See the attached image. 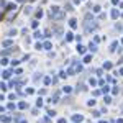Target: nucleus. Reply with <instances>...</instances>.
Masks as SVG:
<instances>
[{
    "label": "nucleus",
    "instance_id": "32",
    "mask_svg": "<svg viewBox=\"0 0 123 123\" xmlns=\"http://www.w3.org/2000/svg\"><path fill=\"white\" fill-rule=\"evenodd\" d=\"M100 113H102V112H98V110H93V112H92V115L95 117V118H98V117H100Z\"/></svg>",
    "mask_w": 123,
    "mask_h": 123
},
{
    "label": "nucleus",
    "instance_id": "19",
    "mask_svg": "<svg viewBox=\"0 0 123 123\" xmlns=\"http://www.w3.org/2000/svg\"><path fill=\"white\" fill-rule=\"evenodd\" d=\"M43 82H44V85H49V84H53V79L51 77H44Z\"/></svg>",
    "mask_w": 123,
    "mask_h": 123
},
{
    "label": "nucleus",
    "instance_id": "39",
    "mask_svg": "<svg viewBox=\"0 0 123 123\" xmlns=\"http://www.w3.org/2000/svg\"><path fill=\"white\" fill-rule=\"evenodd\" d=\"M8 98H10V100H17V93H10Z\"/></svg>",
    "mask_w": 123,
    "mask_h": 123
},
{
    "label": "nucleus",
    "instance_id": "2",
    "mask_svg": "<svg viewBox=\"0 0 123 123\" xmlns=\"http://www.w3.org/2000/svg\"><path fill=\"white\" fill-rule=\"evenodd\" d=\"M92 21H93V20H92ZM92 21H84V25H85V33L95 31V28H97V23H92Z\"/></svg>",
    "mask_w": 123,
    "mask_h": 123
},
{
    "label": "nucleus",
    "instance_id": "18",
    "mask_svg": "<svg viewBox=\"0 0 123 123\" xmlns=\"http://www.w3.org/2000/svg\"><path fill=\"white\" fill-rule=\"evenodd\" d=\"M43 15H44V12H43V8H38V10H36V18H41Z\"/></svg>",
    "mask_w": 123,
    "mask_h": 123
},
{
    "label": "nucleus",
    "instance_id": "4",
    "mask_svg": "<svg viewBox=\"0 0 123 123\" xmlns=\"http://www.w3.org/2000/svg\"><path fill=\"white\" fill-rule=\"evenodd\" d=\"M0 122L2 123H10L12 122V117H10V115H2V117H0Z\"/></svg>",
    "mask_w": 123,
    "mask_h": 123
},
{
    "label": "nucleus",
    "instance_id": "20",
    "mask_svg": "<svg viewBox=\"0 0 123 123\" xmlns=\"http://www.w3.org/2000/svg\"><path fill=\"white\" fill-rule=\"evenodd\" d=\"M74 39V36H72V33L69 31V33H66V41H72Z\"/></svg>",
    "mask_w": 123,
    "mask_h": 123
},
{
    "label": "nucleus",
    "instance_id": "35",
    "mask_svg": "<svg viewBox=\"0 0 123 123\" xmlns=\"http://www.w3.org/2000/svg\"><path fill=\"white\" fill-rule=\"evenodd\" d=\"M72 10H74V8H72V5H71V3H67V5H66V12H72Z\"/></svg>",
    "mask_w": 123,
    "mask_h": 123
},
{
    "label": "nucleus",
    "instance_id": "48",
    "mask_svg": "<svg viewBox=\"0 0 123 123\" xmlns=\"http://www.w3.org/2000/svg\"><path fill=\"white\" fill-rule=\"evenodd\" d=\"M3 112H5V107H2V105H0V113H3Z\"/></svg>",
    "mask_w": 123,
    "mask_h": 123
},
{
    "label": "nucleus",
    "instance_id": "21",
    "mask_svg": "<svg viewBox=\"0 0 123 123\" xmlns=\"http://www.w3.org/2000/svg\"><path fill=\"white\" fill-rule=\"evenodd\" d=\"M100 10H102V7H100V5H95V7L92 8L93 13H100Z\"/></svg>",
    "mask_w": 123,
    "mask_h": 123
},
{
    "label": "nucleus",
    "instance_id": "52",
    "mask_svg": "<svg viewBox=\"0 0 123 123\" xmlns=\"http://www.w3.org/2000/svg\"><path fill=\"white\" fill-rule=\"evenodd\" d=\"M17 2H18V3H23V2H25V0H17Z\"/></svg>",
    "mask_w": 123,
    "mask_h": 123
},
{
    "label": "nucleus",
    "instance_id": "1",
    "mask_svg": "<svg viewBox=\"0 0 123 123\" xmlns=\"http://www.w3.org/2000/svg\"><path fill=\"white\" fill-rule=\"evenodd\" d=\"M59 13H61V10H59V7H58V5H53V7L49 8V17H51V18H56Z\"/></svg>",
    "mask_w": 123,
    "mask_h": 123
},
{
    "label": "nucleus",
    "instance_id": "11",
    "mask_svg": "<svg viewBox=\"0 0 123 123\" xmlns=\"http://www.w3.org/2000/svg\"><path fill=\"white\" fill-rule=\"evenodd\" d=\"M118 17H120V12H118L117 8H113V10H112V18H113V20H117Z\"/></svg>",
    "mask_w": 123,
    "mask_h": 123
},
{
    "label": "nucleus",
    "instance_id": "33",
    "mask_svg": "<svg viewBox=\"0 0 123 123\" xmlns=\"http://www.w3.org/2000/svg\"><path fill=\"white\" fill-rule=\"evenodd\" d=\"M31 8H33V7H30V5H28V7H26V8H25V13H26V15H30L31 12H33V10H31Z\"/></svg>",
    "mask_w": 123,
    "mask_h": 123
},
{
    "label": "nucleus",
    "instance_id": "22",
    "mask_svg": "<svg viewBox=\"0 0 123 123\" xmlns=\"http://www.w3.org/2000/svg\"><path fill=\"white\" fill-rule=\"evenodd\" d=\"M71 90H72V89H71V85H66V87H62V92H64V93H71Z\"/></svg>",
    "mask_w": 123,
    "mask_h": 123
},
{
    "label": "nucleus",
    "instance_id": "10",
    "mask_svg": "<svg viewBox=\"0 0 123 123\" xmlns=\"http://www.w3.org/2000/svg\"><path fill=\"white\" fill-rule=\"evenodd\" d=\"M84 64H89V62H92V54H85V56H84Z\"/></svg>",
    "mask_w": 123,
    "mask_h": 123
},
{
    "label": "nucleus",
    "instance_id": "38",
    "mask_svg": "<svg viewBox=\"0 0 123 123\" xmlns=\"http://www.w3.org/2000/svg\"><path fill=\"white\" fill-rule=\"evenodd\" d=\"M108 90H110V87H108V85H105V87H102V90H100V92L107 93V92H108Z\"/></svg>",
    "mask_w": 123,
    "mask_h": 123
},
{
    "label": "nucleus",
    "instance_id": "7",
    "mask_svg": "<svg viewBox=\"0 0 123 123\" xmlns=\"http://www.w3.org/2000/svg\"><path fill=\"white\" fill-rule=\"evenodd\" d=\"M69 26H71L72 30H76V28H77V20H76V18H71V20H69Z\"/></svg>",
    "mask_w": 123,
    "mask_h": 123
},
{
    "label": "nucleus",
    "instance_id": "51",
    "mask_svg": "<svg viewBox=\"0 0 123 123\" xmlns=\"http://www.w3.org/2000/svg\"><path fill=\"white\" fill-rule=\"evenodd\" d=\"M120 76H123V67H122V69H120Z\"/></svg>",
    "mask_w": 123,
    "mask_h": 123
},
{
    "label": "nucleus",
    "instance_id": "8",
    "mask_svg": "<svg viewBox=\"0 0 123 123\" xmlns=\"http://www.w3.org/2000/svg\"><path fill=\"white\" fill-rule=\"evenodd\" d=\"M77 53H79V54H85V46L79 43V44H77Z\"/></svg>",
    "mask_w": 123,
    "mask_h": 123
},
{
    "label": "nucleus",
    "instance_id": "12",
    "mask_svg": "<svg viewBox=\"0 0 123 123\" xmlns=\"http://www.w3.org/2000/svg\"><path fill=\"white\" fill-rule=\"evenodd\" d=\"M117 46H118V41H113V43L110 44V53H115V51H117Z\"/></svg>",
    "mask_w": 123,
    "mask_h": 123
},
{
    "label": "nucleus",
    "instance_id": "27",
    "mask_svg": "<svg viewBox=\"0 0 123 123\" xmlns=\"http://www.w3.org/2000/svg\"><path fill=\"white\" fill-rule=\"evenodd\" d=\"M36 107H38V108H39V107H43V98H41V97L36 100Z\"/></svg>",
    "mask_w": 123,
    "mask_h": 123
},
{
    "label": "nucleus",
    "instance_id": "9",
    "mask_svg": "<svg viewBox=\"0 0 123 123\" xmlns=\"http://www.w3.org/2000/svg\"><path fill=\"white\" fill-rule=\"evenodd\" d=\"M33 38H34V39H41V38H43V33H41L39 30H36L34 33H33Z\"/></svg>",
    "mask_w": 123,
    "mask_h": 123
},
{
    "label": "nucleus",
    "instance_id": "3",
    "mask_svg": "<svg viewBox=\"0 0 123 123\" xmlns=\"http://www.w3.org/2000/svg\"><path fill=\"white\" fill-rule=\"evenodd\" d=\"M72 122L74 123H82L84 122V117H82V115H72Z\"/></svg>",
    "mask_w": 123,
    "mask_h": 123
},
{
    "label": "nucleus",
    "instance_id": "49",
    "mask_svg": "<svg viewBox=\"0 0 123 123\" xmlns=\"http://www.w3.org/2000/svg\"><path fill=\"white\" fill-rule=\"evenodd\" d=\"M81 2H82V0H74V3H76V5H79Z\"/></svg>",
    "mask_w": 123,
    "mask_h": 123
},
{
    "label": "nucleus",
    "instance_id": "5",
    "mask_svg": "<svg viewBox=\"0 0 123 123\" xmlns=\"http://www.w3.org/2000/svg\"><path fill=\"white\" fill-rule=\"evenodd\" d=\"M43 49H46V51H51V49H53V44H51V41H44V43H43Z\"/></svg>",
    "mask_w": 123,
    "mask_h": 123
},
{
    "label": "nucleus",
    "instance_id": "34",
    "mask_svg": "<svg viewBox=\"0 0 123 123\" xmlns=\"http://www.w3.org/2000/svg\"><path fill=\"white\" fill-rule=\"evenodd\" d=\"M17 33H18V31H17L15 28H13V30H10V31H8V36H15Z\"/></svg>",
    "mask_w": 123,
    "mask_h": 123
},
{
    "label": "nucleus",
    "instance_id": "14",
    "mask_svg": "<svg viewBox=\"0 0 123 123\" xmlns=\"http://www.w3.org/2000/svg\"><path fill=\"white\" fill-rule=\"evenodd\" d=\"M54 33H56V36H62V28L61 26H54Z\"/></svg>",
    "mask_w": 123,
    "mask_h": 123
},
{
    "label": "nucleus",
    "instance_id": "31",
    "mask_svg": "<svg viewBox=\"0 0 123 123\" xmlns=\"http://www.w3.org/2000/svg\"><path fill=\"white\" fill-rule=\"evenodd\" d=\"M20 62H21V61H18V59H13V61H10V64H12V67H13V66H18Z\"/></svg>",
    "mask_w": 123,
    "mask_h": 123
},
{
    "label": "nucleus",
    "instance_id": "23",
    "mask_svg": "<svg viewBox=\"0 0 123 123\" xmlns=\"http://www.w3.org/2000/svg\"><path fill=\"white\" fill-rule=\"evenodd\" d=\"M8 62H10V59H7V58H2V59H0V64H2V66H7Z\"/></svg>",
    "mask_w": 123,
    "mask_h": 123
},
{
    "label": "nucleus",
    "instance_id": "16",
    "mask_svg": "<svg viewBox=\"0 0 123 123\" xmlns=\"http://www.w3.org/2000/svg\"><path fill=\"white\" fill-rule=\"evenodd\" d=\"M12 44H13V41H12V39H5V41L2 43V46H3V48H7V46H12Z\"/></svg>",
    "mask_w": 123,
    "mask_h": 123
},
{
    "label": "nucleus",
    "instance_id": "42",
    "mask_svg": "<svg viewBox=\"0 0 123 123\" xmlns=\"http://www.w3.org/2000/svg\"><path fill=\"white\" fill-rule=\"evenodd\" d=\"M103 100H105V103H110V102H112V97H108V95H107Z\"/></svg>",
    "mask_w": 123,
    "mask_h": 123
},
{
    "label": "nucleus",
    "instance_id": "37",
    "mask_svg": "<svg viewBox=\"0 0 123 123\" xmlns=\"http://www.w3.org/2000/svg\"><path fill=\"white\" fill-rule=\"evenodd\" d=\"M48 117H56V112L54 110H48Z\"/></svg>",
    "mask_w": 123,
    "mask_h": 123
},
{
    "label": "nucleus",
    "instance_id": "44",
    "mask_svg": "<svg viewBox=\"0 0 123 123\" xmlns=\"http://www.w3.org/2000/svg\"><path fill=\"white\" fill-rule=\"evenodd\" d=\"M15 74H17V76H20V74H23V71H21V69H17V71H15Z\"/></svg>",
    "mask_w": 123,
    "mask_h": 123
},
{
    "label": "nucleus",
    "instance_id": "53",
    "mask_svg": "<svg viewBox=\"0 0 123 123\" xmlns=\"http://www.w3.org/2000/svg\"><path fill=\"white\" fill-rule=\"evenodd\" d=\"M122 110H123V105H122Z\"/></svg>",
    "mask_w": 123,
    "mask_h": 123
},
{
    "label": "nucleus",
    "instance_id": "24",
    "mask_svg": "<svg viewBox=\"0 0 123 123\" xmlns=\"http://www.w3.org/2000/svg\"><path fill=\"white\" fill-rule=\"evenodd\" d=\"M15 8H17V5H15V3H10V5H7V10H8V12H12V10H15Z\"/></svg>",
    "mask_w": 123,
    "mask_h": 123
},
{
    "label": "nucleus",
    "instance_id": "25",
    "mask_svg": "<svg viewBox=\"0 0 123 123\" xmlns=\"http://www.w3.org/2000/svg\"><path fill=\"white\" fill-rule=\"evenodd\" d=\"M33 79H34V81L38 82V81H41V79H43V74H41V72H38V74H36V76H34Z\"/></svg>",
    "mask_w": 123,
    "mask_h": 123
},
{
    "label": "nucleus",
    "instance_id": "30",
    "mask_svg": "<svg viewBox=\"0 0 123 123\" xmlns=\"http://www.w3.org/2000/svg\"><path fill=\"white\" fill-rule=\"evenodd\" d=\"M7 108H8V110H15V108H17V105H15V103H8V105H7Z\"/></svg>",
    "mask_w": 123,
    "mask_h": 123
},
{
    "label": "nucleus",
    "instance_id": "13",
    "mask_svg": "<svg viewBox=\"0 0 123 123\" xmlns=\"http://www.w3.org/2000/svg\"><path fill=\"white\" fill-rule=\"evenodd\" d=\"M112 67H113V64H112V62H103V71H105V69H107V71H110V69H112Z\"/></svg>",
    "mask_w": 123,
    "mask_h": 123
},
{
    "label": "nucleus",
    "instance_id": "56",
    "mask_svg": "<svg viewBox=\"0 0 123 123\" xmlns=\"http://www.w3.org/2000/svg\"><path fill=\"white\" fill-rule=\"evenodd\" d=\"M122 43H123V39H122Z\"/></svg>",
    "mask_w": 123,
    "mask_h": 123
},
{
    "label": "nucleus",
    "instance_id": "45",
    "mask_svg": "<svg viewBox=\"0 0 123 123\" xmlns=\"http://www.w3.org/2000/svg\"><path fill=\"white\" fill-rule=\"evenodd\" d=\"M112 3H113V5H118V3H120V0H112Z\"/></svg>",
    "mask_w": 123,
    "mask_h": 123
},
{
    "label": "nucleus",
    "instance_id": "40",
    "mask_svg": "<svg viewBox=\"0 0 123 123\" xmlns=\"http://www.w3.org/2000/svg\"><path fill=\"white\" fill-rule=\"evenodd\" d=\"M66 76H67V72H66V71H61V72H59V77H62V79H64Z\"/></svg>",
    "mask_w": 123,
    "mask_h": 123
},
{
    "label": "nucleus",
    "instance_id": "28",
    "mask_svg": "<svg viewBox=\"0 0 123 123\" xmlns=\"http://www.w3.org/2000/svg\"><path fill=\"white\" fill-rule=\"evenodd\" d=\"M89 84H90L92 87H97V84H98V82H97L95 79H90V81H89Z\"/></svg>",
    "mask_w": 123,
    "mask_h": 123
},
{
    "label": "nucleus",
    "instance_id": "29",
    "mask_svg": "<svg viewBox=\"0 0 123 123\" xmlns=\"http://www.w3.org/2000/svg\"><path fill=\"white\" fill-rule=\"evenodd\" d=\"M34 49L41 51V49H43V44H41V43H36V44H34Z\"/></svg>",
    "mask_w": 123,
    "mask_h": 123
},
{
    "label": "nucleus",
    "instance_id": "17",
    "mask_svg": "<svg viewBox=\"0 0 123 123\" xmlns=\"http://www.w3.org/2000/svg\"><path fill=\"white\" fill-rule=\"evenodd\" d=\"M18 108H20V110H25V108H28V103H26V102H20V103H18Z\"/></svg>",
    "mask_w": 123,
    "mask_h": 123
},
{
    "label": "nucleus",
    "instance_id": "6",
    "mask_svg": "<svg viewBox=\"0 0 123 123\" xmlns=\"http://www.w3.org/2000/svg\"><path fill=\"white\" fill-rule=\"evenodd\" d=\"M10 76H12V71H10V69L2 71V77H3V79H10Z\"/></svg>",
    "mask_w": 123,
    "mask_h": 123
},
{
    "label": "nucleus",
    "instance_id": "46",
    "mask_svg": "<svg viewBox=\"0 0 123 123\" xmlns=\"http://www.w3.org/2000/svg\"><path fill=\"white\" fill-rule=\"evenodd\" d=\"M17 123H28V122H26V120H23V118H20V120H18Z\"/></svg>",
    "mask_w": 123,
    "mask_h": 123
},
{
    "label": "nucleus",
    "instance_id": "55",
    "mask_svg": "<svg viewBox=\"0 0 123 123\" xmlns=\"http://www.w3.org/2000/svg\"><path fill=\"white\" fill-rule=\"evenodd\" d=\"M122 17H123V13H122Z\"/></svg>",
    "mask_w": 123,
    "mask_h": 123
},
{
    "label": "nucleus",
    "instance_id": "41",
    "mask_svg": "<svg viewBox=\"0 0 123 123\" xmlns=\"http://www.w3.org/2000/svg\"><path fill=\"white\" fill-rule=\"evenodd\" d=\"M87 105H89V107H93V105H95V100H89V102H87Z\"/></svg>",
    "mask_w": 123,
    "mask_h": 123
},
{
    "label": "nucleus",
    "instance_id": "36",
    "mask_svg": "<svg viewBox=\"0 0 123 123\" xmlns=\"http://www.w3.org/2000/svg\"><path fill=\"white\" fill-rule=\"evenodd\" d=\"M0 89H2V90H7V89H8V85H7L5 82H2V84H0Z\"/></svg>",
    "mask_w": 123,
    "mask_h": 123
},
{
    "label": "nucleus",
    "instance_id": "47",
    "mask_svg": "<svg viewBox=\"0 0 123 123\" xmlns=\"http://www.w3.org/2000/svg\"><path fill=\"white\" fill-rule=\"evenodd\" d=\"M58 123H66V118H59V120H58Z\"/></svg>",
    "mask_w": 123,
    "mask_h": 123
},
{
    "label": "nucleus",
    "instance_id": "26",
    "mask_svg": "<svg viewBox=\"0 0 123 123\" xmlns=\"http://www.w3.org/2000/svg\"><path fill=\"white\" fill-rule=\"evenodd\" d=\"M93 20V15L92 13H87V15H85V21H92Z\"/></svg>",
    "mask_w": 123,
    "mask_h": 123
},
{
    "label": "nucleus",
    "instance_id": "54",
    "mask_svg": "<svg viewBox=\"0 0 123 123\" xmlns=\"http://www.w3.org/2000/svg\"><path fill=\"white\" fill-rule=\"evenodd\" d=\"M0 74H2V71H0Z\"/></svg>",
    "mask_w": 123,
    "mask_h": 123
},
{
    "label": "nucleus",
    "instance_id": "43",
    "mask_svg": "<svg viewBox=\"0 0 123 123\" xmlns=\"http://www.w3.org/2000/svg\"><path fill=\"white\" fill-rule=\"evenodd\" d=\"M74 39H76L77 43H81V39H82V36H79V34H77V36H74Z\"/></svg>",
    "mask_w": 123,
    "mask_h": 123
},
{
    "label": "nucleus",
    "instance_id": "15",
    "mask_svg": "<svg viewBox=\"0 0 123 123\" xmlns=\"http://www.w3.org/2000/svg\"><path fill=\"white\" fill-rule=\"evenodd\" d=\"M89 49H90L92 53H97V43H90V44H89Z\"/></svg>",
    "mask_w": 123,
    "mask_h": 123
},
{
    "label": "nucleus",
    "instance_id": "50",
    "mask_svg": "<svg viewBox=\"0 0 123 123\" xmlns=\"http://www.w3.org/2000/svg\"><path fill=\"white\" fill-rule=\"evenodd\" d=\"M117 123H123V118H118V120H117Z\"/></svg>",
    "mask_w": 123,
    "mask_h": 123
}]
</instances>
